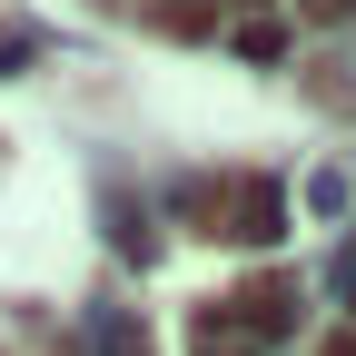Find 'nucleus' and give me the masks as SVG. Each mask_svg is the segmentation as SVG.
I'll list each match as a JSON object with an SVG mask.
<instances>
[{
	"mask_svg": "<svg viewBox=\"0 0 356 356\" xmlns=\"http://www.w3.org/2000/svg\"><path fill=\"white\" fill-rule=\"evenodd\" d=\"M149 10H159V30H178V40L208 30V0H149Z\"/></svg>",
	"mask_w": 356,
	"mask_h": 356,
	"instance_id": "f03ea898",
	"label": "nucleus"
},
{
	"mask_svg": "<svg viewBox=\"0 0 356 356\" xmlns=\"http://www.w3.org/2000/svg\"><path fill=\"white\" fill-rule=\"evenodd\" d=\"M238 50H248V60H277V50H287V30H277V20H248V30H238Z\"/></svg>",
	"mask_w": 356,
	"mask_h": 356,
	"instance_id": "7ed1b4c3",
	"label": "nucleus"
},
{
	"mask_svg": "<svg viewBox=\"0 0 356 356\" xmlns=\"http://www.w3.org/2000/svg\"><path fill=\"white\" fill-rule=\"evenodd\" d=\"M327 356H356V337H327Z\"/></svg>",
	"mask_w": 356,
	"mask_h": 356,
	"instance_id": "20e7f679",
	"label": "nucleus"
},
{
	"mask_svg": "<svg viewBox=\"0 0 356 356\" xmlns=\"http://www.w3.org/2000/svg\"><path fill=\"white\" fill-rule=\"evenodd\" d=\"M178 218L208 228V238H248V248H267V238L287 228V188H277V178H208Z\"/></svg>",
	"mask_w": 356,
	"mask_h": 356,
	"instance_id": "f257e3e1",
	"label": "nucleus"
}]
</instances>
